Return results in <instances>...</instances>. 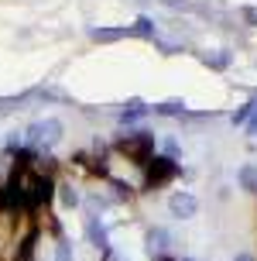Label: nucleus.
I'll list each match as a JSON object with an SVG mask.
<instances>
[{
  "mask_svg": "<svg viewBox=\"0 0 257 261\" xmlns=\"http://www.w3.org/2000/svg\"><path fill=\"white\" fill-rule=\"evenodd\" d=\"M172 175H175V165H172L168 158H154L151 172H148V186H161V182H168Z\"/></svg>",
  "mask_w": 257,
  "mask_h": 261,
  "instance_id": "f257e3e1",
  "label": "nucleus"
},
{
  "mask_svg": "<svg viewBox=\"0 0 257 261\" xmlns=\"http://www.w3.org/2000/svg\"><path fill=\"white\" fill-rule=\"evenodd\" d=\"M240 261H247V258H240Z\"/></svg>",
  "mask_w": 257,
  "mask_h": 261,
  "instance_id": "7ed1b4c3",
  "label": "nucleus"
},
{
  "mask_svg": "<svg viewBox=\"0 0 257 261\" xmlns=\"http://www.w3.org/2000/svg\"><path fill=\"white\" fill-rule=\"evenodd\" d=\"M172 210H175V213H195V199L192 196H179V199L172 203Z\"/></svg>",
  "mask_w": 257,
  "mask_h": 261,
  "instance_id": "f03ea898",
  "label": "nucleus"
}]
</instances>
